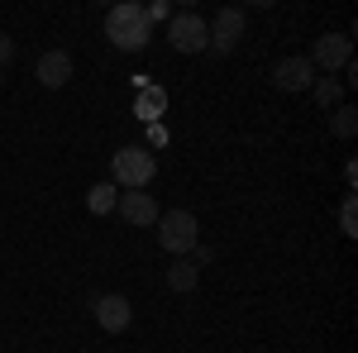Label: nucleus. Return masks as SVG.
<instances>
[{"instance_id": "4468645a", "label": "nucleus", "mask_w": 358, "mask_h": 353, "mask_svg": "<svg viewBox=\"0 0 358 353\" xmlns=\"http://www.w3.org/2000/svg\"><path fill=\"white\" fill-rule=\"evenodd\" d=\"M330 134L334 138H354L358 134V110L354 106H334L330 110Z\"/></svg>"}, {"instance_id": "20e7f679", "label": "nucleus", "mask_w": 358, "mask_h": 353, "mask_svg": "<svg viewBox=\"0 0 358 353\" xmlns=\"http://www.w3.org/2000/svg\"><path fill=\"white\" fill-rule=\"evenodd\" d=\"M306 62H310L320 77H334V72H344V67L354 62V43H349V34H320V38L310 43Z\"/></svg>"}, {"instance_id": "9b49d317", "label": "nucleus", "mask_w": 358, "mask_h": 353, "mask_svg": "<svg viewBox=\"0 0 358 353\" xmlns=\"http://www.w3.org/2000/svg\"><path fill=\"white\" fill-rule=\"evenodd\" d=\"M196 282H201V268H196L192 258H172V268H167V287H172L177 296H187V291H196Z\"/></svg>"}, {"instance_id": "423d86ee", "label": "nucleus", "mask_w": 358, "mask_h": 353, "mask_svg": "<svg viewBox=\"0 0 358 353\" xmlns=\"http://www.w3.org/2000/svg\"><path fill=\"white\" fill-rule=\"evenodd\" d=\"M91 315H96V325L106 329V334H124L129 320H134V305L120 291H106V296H91Z\"/></svg>"}, {"instance_id": "1a4fd4ad", "label": "nucleus", "mask_w": 358, "mask_h": 353, "mask_svg": "<svg viewBox=\"0 0 358 353\" xmlns=\"http://www.w3.org/2000/svg\"><path fill=\"white\" fill-rule=\"evenodd\" d=\"M115 210L124 224H134V229H148V224H158V201L148 196V191H120V201H115Z\"/></svg>"}, {"instance_id": "6ab92c4d", "label": "nucleus", "mask_w": 358, "mask_h": 353, "mask_svg": "<svg viewBox=\"0 0 358 353\" xmlns=\"http://www.w3.org/2000/svg\"><path fill=\"white\" fill-rule=\"evenodd\" d=\"M187 258H192L196 268H210V263H215V248H206V244H196L192 253H187Z\"/></svg>"}, {"instance_id": "7ed1b4c3", "label": "nucleus", "mask_w": 358, "mask_h": 353, "mask_svg": "<svg viewBox=\"0 0 358 353\" xmlns=\"http://www.w3.org/2000/svg\"><path fill=\"white\" fill-rule=\"evenodd\" d=\"M158 244L172 253V258H187L196 244H201V219L192 210H163L158 215Z\"/></svg>"}, {"instance_id": "6e6552de", "label": "nucleus", "mask_w": 358, "mask_h": 353, "mask_svg": "<svg viewBox=\"0 0 358 353\" xmlns=\"http://www.w3.org/2000/svg\"><path fill=\"white\" fill-rule=\"evenodd\" d=\"M315 77H320V72H315V67H310L301 53L282 57V62L273 67V86H277V91H287V96H301V91H310V86H315Z\"/></svg>"}, {"instance_id": "2eb2a0df", "label": "nucleus", "mask_w": 358, "mask_h": 353, "mask_svg": "<svg viewBox=\"0 0 358 353\" xmlns=\"http://www.w3.org/2000/svg\"><path fill=\"white\" fill-rule=\"evenodd\" d=\"M167 106V91H158V86H143L138 91V101H134V115H143V120H158Z\"/></svg>"}, {"instance_id": "39448f33", "label": "nucleus", "mask_w": 358, "mask_h": 353, "mask_svg": "<svg viewBox=\"0 0 358 353\" xmlns=\"http://www.w3.org/2000/svg\"><path fill=\"white\" fill-rule=\"evenodd\" d=\"M167 43H172L177 53H206L210 29H206V20H201L196 10H182V15L167 20Z\"/></svg>"}, {"instance_id": "f3484780", "label": "nucleus", "mask_w": 358, "mask_h": 353, "mask_svg": "<svg viewBox=\"0 0 358 353\" xmlns=\"http://www.w3.org/2000/svg\"><path fill=\"white\" fill-rule=\"evenodd\" d=\"M143 15H148V24H158V20H172V5L153 0V5H143Z\"/></svg>"}, {"instance_id": "f03ea898", "label": "nucleus", "mask_w": 358, "mask_h": 353, "mask_svg": "<svg viewBox=\"0 0 358 353\" xmlns=\"http://www.w3.org/2000/svg\"><path fill=\"white\" fill-rule=\"evenodd\" d=\"M153 177H158V158L143 143H124L110 153V182L120 191H143Z\"/></svg>"}, {"instance_id": "f8f14e48", "label": "nucleus", "mask_w": 358, "mask_h": 353, "mask_svg": "<svg viewBox=\"0 0 358 353\" xmlns=\"http://www.w3.org/2000/svg\"><path fill=\"white\" fill-rule=\"evenodd\" d=\"M115 201H120V187H115V182H96V187L86 191V210H91V215H110Z\"/></svg>"}, {"instance_id": "f257e3e1", "label": "nucleus", "mask_w": 358, "mask_h": 353, "mask_svg": "<svg viewBox=\"0 0 358 353\" xmlns=\"http://www.w3.org/2000/svg\"><path fill=\"white\" fill-rule=\"evenodd\" d=\"M106 38L120 53H143L153 43V24H148V15H143L138 0H120V5L106 10Z\"/></svg>"}, {"instance_id": "a211bd4d", "label": "nucleus", "mask_w": 358, "mask_h": 353, "mask_svg": "<svg viewBox=\"0 0 358 353\" xmlns=\"http://www.w3.org/2000/svg\"><path fill=\"white\" fill-rule=\"evenodd\" d=\"M15 62V38L10 34H0V77H5V67Z\"/></svg>"}, {"instance_id": "ddd939ff", "label": "nucleus", "mask_w": 358, "mask_h": 353, "mask_svg": "<svg viewBox=\"0 0 358 353\" xmlns=\"http://www.w3.org/2000/svg\"><path fill=\"white\" fill-rule=\"evenodd\" d=\"M310 96H315L325 110H334V106H344V82H339V77H315Z\"/></svg>"}, {"instance_id": "9d476101", "label": "nucleus", "mask_w": 358, "mask_h": 353, "mask_svg": "<svg viewBox=\"0 0 358 353\" xmlns=\"http://www.w3.org/2000/svg\"><path fill=\"white\" fill-rule=\"evenodd\" d=\"M34 77H38V86H48V91H62V86L72 82V57L62 53V48H48V53L38 57Z\"/></svg>"}, {"instance_id": "dca6fc26", "label": "nucleus", "mask_w": 358, "mask_h": 353, "mask_svg": "<svg viewBox=\"0 0 358 353\" xmlns=\"http://www.w3.org/2000/svg\"><path fill=\"white\" fill-rule=\"evenodd\" d=\"M339 229L354 239L358 234V206H354V196H344V206H339Z\"/></svg>"}, {"instance_id": "0eeeda50", "label": "nucleus", "mask_w": 358, "mask_h": 353, "mask_svg": "<svg viewBox=\"0 0 358 353\" xmlns=\"http://www.w3.org/2000/svg\"><path fill=\"white\" fill-rule=\"evenodd\" d=\"M210 29V43H206V48H210V53H234V48H239V38H244V10H239V5H224L220 15H215V24H206Z\"/></svg>"}]
</instances>
